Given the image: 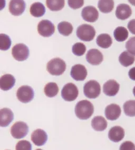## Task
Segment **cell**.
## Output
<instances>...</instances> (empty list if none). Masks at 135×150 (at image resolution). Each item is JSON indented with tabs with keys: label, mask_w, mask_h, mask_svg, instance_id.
<instances>
[{
	"label": "cell",
	"mask_w": 135,
	"mask_h": 150,
	"mask_svg": "<svg viewBox=\"0 0 135 150\" xmlns=\"http://www.w3.org/2000/svg\"><path fill=\"white\" fill-rule=\"evenodd\" d=\"M34 96L33 90L30 86H22L18 88L16 92V96L18 100L24 103H29L31 101Z\"/></svg>",
	"instance_id": "cell-8"
},
{
	"label": "cell",
	"mask_w": 135,
	"mask_h": 150,
	"mask_svg": "<svg viewBox=\"0 0 135 150\" xmlns=\"http://www.w3.org/2000/svg\"><path fill=\"white\" fill-rule=\"evenodd\" d=\"M31 140L36 146H41L44 145L47 142L48 135L44 130L38 129L32 132Z\"/></svg>",
	"instance_id": "cell-14"
},
{
	"label": "cell",
	"mask_w": 135,
	"mask_h": 150,
	"mask_svg": "<svg viewBox=\"0 0 135 150\" xmlns=\"http://www.w3.org/2000/svg\"><path fill=\"white\" fill-rule=\"evenodd\" d=\"M120 85L114 80H110L107 81L103 86L104 93L107 96H114L118 93Z\"/></svg>",
	"instance_id": "cell-16"
},
{
	"label": "cell",
	"mask_w": 135,
	"mask_h": 150,
	"mask_svg": "<svg viewBox=\"0 0 135 150\" xmlns=\"http://www.w3.org/2000/svg\"><path fill=\"white\" fill-rule=\"evenodd\" d=\"M128 29L131 33L135 35V19L130 20L128 23Z\"/></svg>",
	"instance_id": "cell-37"
},
{
	"label": "cell",
	"mask_w": 135,
	"mask_h": 150,
	"mask_svg": "<svg viewBox=\"0 0 135 150\" xmlns=\"http://www.w3.org/2000/svg\"><path fill=\"white\" fill-rule=\"evenodd\" d=\"M128 1L131 5L135 6V0H128Z\"/></svg>",
	"instance_id": "cell-39"
},
{
	"label": "cell",
	"mask_w": 135,
	"mask_h": 150,
	"mask_svg": "<svg viewBox=\"0 0 135 150\" xmlns=\"http://www.w3.org/2000/svg\"><path fill=\"white\" fill-rule=\"evenodd\" d=\"M83 92L85 96L88 98H97L101 93L100 84L96 81H89L83 86Z\"/></svg>",
	"instance_id": "cell-4"
},
{
	"label": "cell",
	"mask_w": 135,
	"mask_h": 150,
	"mask_svg": "<svg viewBox=\"0 0 135 150\" xmlns=\"http://www.w3.org/2000/svg\"><path fill=\"white\" fill-rule=\"evenodd\" d=\"M98 6L102 13H109L114 8V0H99Z\"/></svg>",
	"instance_id": "cell-25"
},
{
	"label": "cell",
	"mask_w": 135,
	"mask_h": 150,
	"mask_svg": "<svg viewBox=\"0 0 135 150\" xmlns=\"http://www.w3.org/2000/svg\"><path fill=\"white\" fill-rule=\"evenodd\" d=\"M121 112V108L118 105L111 104L106 108L105 116L107 119L110 121H114L119 117Z\"/></svg>",
	"instance_id": "cell-15"
},
{
	"label": "cell",
	"mask_w": 135,
	"mask_h": 150,
	"mask_svg": "<svg viewBox=\"0 0 135 150\" xmlns=\"http://www.w3.org/2000/svg\"><path fill=\"white\" fill-rule=\"evenodd\" d=\"M12 54L16 60L23 61L29 57V48L26 45L23 43L16 44L12 50Z\"/></svg>",
	"instance_id": "cell-7"
},
{
	"label": "cell",
	"mask_w": 135,
	"mask_h": 150,
	"mask_svg": "<svg viewBox=\"0 0 135 150\" xmlns=\"http://www.w3.org/2000/svg\"><path fill=\"white\" fill-rule=\"evenodd\" d=\"M135 149V145L130 141H126L120 146V150H132Z\"/></svg>",
	"instance_id": "cell-36"
},
{
	"label": "cell",
	"mask_w": 135,
	"mask_h": 150,
	"mask_svg": "<svg viewBox=\"0 0 135 150\" xmlns=\"http://www.w3.org/2000/svg\"><path fill=\"white\" fill-rule=\"evenodd\" d=\"M46 5L52 11H59L64 8L65 0H46Z\"/></svg>",
	"instance_id": "cell-28"
},
{
	"label": "cell",
	"mask_w": 135,
	"mask_h": 150,
	"mask_svg": "<svg viewBox=\"0 0 135 150\" xmlns=\"http://www.w3.org/2000/svg\"><path fill=\"white\" fill-rule=\"evenodd\" d=\"M91 126L96 131H103L107 127V122L104 117L96 116L92 120Z\"/></svg>",
	"instance_id": "cell-21"
},
{
	"label": "cell",
	"mask_w": 135,
	"mask_h": 150,
	"mask_svg": "<svg viewBox=\"0 0 135 150\" xmlns=\"http://www.w3.org/2000/svg\"><path fill=\"white\" fill-rule=\"evenodd\" d=\"M16 83V79L10 74L2 75L0 79V87L1 90L8 91L13 88Z\"/></svg>",
	"instance_id": "cell-19"
},
{
	"label": "cell",
	"mask_w": 135,
	"mask_h": 150,
	"mask_svg": "<svg viewBox=\"0 0 135 150\" xmlns=\"http://www.w3.org/2000/svg\"><path fill=\"white\" fill-rule=\"evenodd\" d=\"M47 69L48 72L51 75H62L66 69V64L63 60L60 58H54L48 63Z\"/></svg>",
	"instance_id": "cell-2"
},
{
	"label": "cell",
	"mask_w": 135,
	"mask_h": 150,
	"mask_svg": "<svg viewBox=\"0 0 135 150\" xmlns=\"http://www.w3.org/2000/svg\"><path fill=\"white\" fill-rule=\"evenodd\" d=\"M87 62L93 65H98L103 61L104 57L98 50L92 49L89 50L86 54Z\"/></svg>",
	"instance_id": "cell-13"
},
{
	"label": "cell",
	"mask_w": 135,
	"mask_h": 150,
	"mask_svg": "<svg viewBox=\"0 0 135 150\" xmlns=\"http://www.w3.org/2000/svg\"><path fill=\"white\" fill-rule=\"evenodd\" d=\"M11 40L10 37L5 34H0V49L6 51L10 48Z\"/></svg>",
	"instance_id": "cell-31"
},
{
	"label": "cell",
	"mask_w": 135,
	"mask_h": 150,
	"mask_svg": "<svg viewBox=\"0 0 135 150\" xmlns=\"http://www.w3.org/2000/svg\"><path fill=\"white\" fill-rule=\"evenodd\" d=\"M44 92L47 96L53 98L57 96L59 92L58 86L55 82L48 83L44 86Z\"/></svg>",
	"instance_id": "cell-29"
},
{
	"label": "cell",
	"mask_w": 135,
	"mask_h": 150,
	"mask_svg": "<svg viewBox=\"0 0 135 150\" xmlns=\"http://www.w3.org/2000/svg\"><path fill=\"white\" fill-rule=\"evenodd\" d=\"M77 35L79 39L83 41H91L96 35V30L90 25L83 24L77 28Z\"/></svg>",
	"instance_id": "cell-3"
},
{
	"label": "cell",
	"mask_w": 135,
	"mask_h": 150,
	"mask_svg": "<svg viewBox=\"0 0 135 150\" xmlns=\"http://www.w3.org/2000/svg\"><path fill=\"white\" fill-rule=\"evenodd\" d=\"M26 7L24 0H11L9 3V11L13 16H21L24 12Z\"/></svg>",
	"instance_id": "cell-11"
},
{
	"label": "cell",
	"mask_w": 135,
	"mask_h": 150,
	"mask_svg": "<svg viewBox=\"0 0 135 150\" xmlns=\"http://www.w3.org/2000/svg\"><path fill=\"white\" fill-rule=\"evenodd\" d=\"M68 5L74 10L81 8L84 4V0H68Z\"/></svg>",
	"instance_id": "cell-35"
},
{
	"label": "cell",
	"mask_w": 135,
	"mask_h": 150,
	"mask_svg": "<svg viewBox=\"0 0 135 150\" xmlns=\"http://www.w3.org/2000/svg\"><path fill=\"white\" fill-rule=\"evenodd\" d=\"M32 16L36 18H40L44 16L45 13V8L44 5L40 2L34 3L30 8Z\"/></svg>",
	"instance_id": "cell-23"
},
{
	"label": "cell",
	"mask_w": 135,
	"mask_h": 150,
	"mask_svg": "<svg viewBox=\"0 0 135 150\" xmlns=\"http://www.w3.org/2000/svg\"><path fill=\"white\" fill-rule=\"evenodd\" d=\"M125 137V131L122 127L115 126L112 127L108 132V137L110 140L114 142H119Z\"/></svg>",
	"instance_id": "cell-18"
},
{
	"label": "cell",
	"mask_w": 135,
	"mask_h": 150,
	"mask_svg": "<svg viewBox=\"0 0 135 150\" xmlns=\"http://www.w3.org/2000/svg\"><path fill=\"white\" fill-rule=\"evenodd\" d=\"M125 113L128 117H135V101L129 100L126 102L124 104Z\"/></svg>",
	"instance_id": "cell-30"
},
{
	"label": "cell",
	"mask_w": 135,
	"mask_h": 150,
	"mask_svg": "<svg viewBox=\"0 0 135 150\" xmlns=\"http://www.w3.org/2000/svg\"><path fill=\"white\" fill-rule=\"evenodd\" d=\"M38 31L41 36L50 37L55 33V26L49 20H43L38 25Z\"/></svg>",
	"instance_id": "cell-9"
},
{
	"label": "cell",
	"mask_w": 135,
	"mask_h": 150,
	"mask_svg": "<svg viewBox=\"0 0 135 150\" xmlns=\"http://www.w3.org/2000/svg\"><path fill=\"white\" fill-rule=\"evenodd\" d=\"M79 91L78 88L73 83L65 84L61 91V96L66 101L71 102L75 100L78 97Z\"/></svg>",
	"instance_id": "cell-6"
},
{
	"label": "cell",
	"mask_w": 135,
	"mask_h": 150,
	"mask_svg": "<svg viewBox=\"0 0 135 150\" xmlns=\"http://www.w3.org/2000/svg\"><path fill=\"white\" fill-rule=\"evenodd\" d=\"M16 149L17 150H31V144L26 140L20 141L16 144Z\"/></svg>",
	"instance_id": "cell-33"
},
{
	"label": "cell",
	"mask_w": 135,
	"mask_h": 150,
	"mask_svg": "<svg viewBox=\"0 0 135 150\" xmlns=\"http://www.w3.org/2000/svg\"><path fill=\"white\" fill-rule=\"evenodd\" d=\"M58 30L61 35L68 36L72 33L73 28L72 24L69 22L63 21L58 24Z\"/></svg>",
	"instance_id": "cell-27"
},
{
	"label": "cell",
	"mask_w": 135,
	"mask_h": 150,
	"mask_svg": "<svg viewBox=\"0 0 135 150\" xmlns=\"http://www.w3.org/2000/svg\"><path fill=\"white\" fill-rule=\"evenodd\" d=\"M87 70L82 64H76L71 68L70 75L76 81H84L87 76Z\"/></svg>",
	"instance_id": "cell-12"
},
{
	"label": "cell",
	"mask_w": 135,
	"mask_h": 150,
	"mask_svg": "<svg viewBox=\"0 0 135 150\" xmlns=\"http://www.w3.org/2000/svg\"><path fill=\"white\" fill-rule=\"evenodd\" d=\"M132 14V10L129 5L126 4H120L117 6L116 11V16L121 20H125L129 18Z\"/></svg>",
	"instance_id": "cell-17"
},
{
	"label": "cell",
	"mask_w": 135,
	"mask_h": 150,
	"mask_svg": "<svg viewBox=\"0 0 135 150\" xmlns=\"http://www.w3.org/2000/svg\"><path fill=\"white\" fill-rule=\"evenodd\" d=\"M128 31L123 26H118L114 30V39L118 42H124L126 40L128 37Z\"/></svg>",
	"instance_id": "cell-26"
},
{
	"label": "cell",
	"mask_w": 135,
	"mask_h": 150,
	"mask_svg": "<svg viewBox=\"0 0 135 150\" xmlns=\"http://www.w3.org/2000/svg\"><path fill=\"white\" fill-rule=\"evenodd\" d=\"M29 132V127L23 122H17L11 128V133L14 138L20 139L25 137Z\"/></svg>",
	"instance_id": "cell-5"
},
{
	"label": "cell",
	"mask_w": 135,
	"mask_h": 150,
	"mask_svg": "<svg viewBox=\"0 0 135 150\" xmlns=\"http://www.w3.org/2000/svg\"><path fill=\"white\" fill-rule=\"evenodd\" d=\"M0 125L1 127H8L14 119V114L10 109L3 108L1 110Z\"/></svg>",
	"instance_id": "cell-20"
},
{
	"label": "cell",
	"mask_w": 135,
	"mask_h": 150,
	"mask_svg": "<svg viewBox=\"0 0 135 150\" xmlns=\"http://www.w3.org/2000/svg\"><path fill=\"white\" fill-rule=\"evenodd\" d=\"M94 112V105L88 100L79 101L75 105V115L79 119H88L92 115Z\"/></svg>",
	"instance_id": "cell-1"
},
{
	"label": "cell",
	"mask_w": 135,
	"mask_h": 150,
	"mask_svg": "<svg viewBox=\"0 0 135 150\" xmlns=\"http://www.w3.org/2000/svg\"><path fill=\"white\" fill-rule=\"evenodd\" d=\"M126 48L131 54L135 55V37L131 38L126 43Z\"/></svg>",
	"instance_id": "cell-34"
},
{
	"label": "cell",
	"mask_w": 135,
	"mask_h": 150,
	"mask_svg": "<svg viewBox=\"0 0 135 150\" xmlns=\"http://www.w3.org/2000/svg\"><path fill=\"white\" fill-rule=\"evenodd\" d=\"M135 61V57L134 55L131 54L128 51H124L120 55L119 61L122 66L128 67L133 64Z\"/></svg>",
	"instance_id": "cell-24"
},
{
	"label": "cell",
	"mask_w": 135,
	"mask_h": 150,
	"mask_svg": "<svg viewBox=\"0 0 135 150\" xmlns=\"http://www.w3.org/2000/svg\"><path fill=\"white\" fill-rule=\"evenodd\" d=\"M97 44L103 49H108L112 43L111 36L108 34H101L98 36L96 40Z\"/></svg>",
	"instance_id": "cell-22"
},
{
	"label": "cell",
	"mask_w": 135,
	"mask_h": 150,
	"mask_svg": "<svg viewBox=\"0 0 135 150\" xmlns=\"http://www.w3.org/2000/svg\"><path fill=\"white\" fill-rule=\"evenodd\" d=\"M128 75L129 78L132 80L135 81V67L131 68L128 73Z\"/></svg>",
	"instance_id": "cell-38"
},
{
	"label": "cell",
	"mask_w": 135,
	"mask_h": 150,
	"mask_svg": "<svg viewBox=\"0 0 135 150\" xmlns=\"http://www.w3.org/2000/svg\"><path fill=\"white\" fill-rule=\"evenodd\" d=\"M81 16L85 21L92 23L98 19L99 13L95 7L93 6H87L83 8Z\"/></svg>",
	"instance_id": "cell-10"
},
{
	"label": "cell",
	"mask_w": 135,
	"mask_h": 150,
	"mask_svg": "<svg viewBox=\"0 0 135 150\" xmlns=\"http://www.w3.org/2000/svg\"><path fill=\"white\" fill-rule=\"evenodd\" d=\"M133 93H134V95L135 96V86L133 88Z\"/></svg>",
	"instance_id": "cell-40"
},
{
	"label": "cell",
	"mask_w": 135,
	"mask_h": 150,
	"mask_svg": "<svg viewBox=\"0 0 135 150\" xmlns=\"http://www.w3.org/2000/svg\"><path fill=\"white\" fill-rule=\"evenodd\" d=\"M72 52L77 56L83 55L86 51V47L85 44L82 43H76L73 45Z\"/></svg>",
	"instance_id": "cell-32"
}]
</instances>
